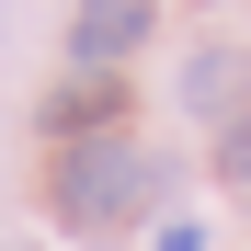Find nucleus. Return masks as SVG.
<instances>
[{
    "label": "nucleus",
    "instance_id": "obj_1",
    "mask_svg": "<svg viewBox=\"0 0 251 251\" xmlns=\"http://www.w3.org/2000/svg\"><path fill=\"white\" fill-rule=\"evenodd\" d=\"M160 183H172L160 149H137L126 126H114V137H69V149H57V217H69V228H126L137 205H160Z\"/></svg>",
    "mask_w": 251,
    "mask_h": 251
},
{
    "label": "nucleus",
    "instance_id": "obj_2",
    "mask_svg": "<svg viewBox=\"0 0 251 251\" xmlns=\"http://www.w3.org/2000/svg\"><path fill=\"white\" fill-rule=\"evenodd\" d=\"M149 23H160V0H80L69 12V57L80 69H126L149 46Z\"/></svg>",
    "mask_w": 251,
    "mask_h": 251
},
{
    "label": "nucleus",
    "instance_id": "obj_3",
    "mask_svg": "<svg viewBox=\"0 0 251 251\" xmlns=\"http://www.w3.org/2000/svg\"><path fill=\"white\" fill-rule=\"evenodd\" d=\"M114 114H126V80L114 69H80L69 92H46V137H114Z\"/></svg>",
    "mask_w": 251,
    "mask_h": 251
},
{
    "label": "nucleus",
    "instance_id": "obj_4",
    "mask_svg": "<svg viewBox=\"0 0 251 251\" xmlns=\"http://www.w3.org/2000/svg\"><path fill=\"white\" fill-rule=\"evenodd\" d=\"M183 103H194V114H240V103H251V57H228V46H205V57L183 69Z\"/></svg>",
    "mask_w": 251,
    "mask_h": 251
},
{
    "label": "nucleus",
    "instance_id": "obj_5",
    "mask_svg": "<svg viewBox=\"0 0 251 251\" xmlns=\"http://www.w3.org/2000/svg\"><path fill=\"white\" fill-rule=\"evenodd\" d=\"M217 183H240V194H251V114H240L228 137H217Z\"/></svg>",
    "mask_w": 251,
    "mask_h": 251
},
{
    "label": "nucleus",
    "instance_id": "obj_6",
    "mask_svg": "<svg viewBox=\"0 0 251 251\" xmlns=\"http://www.w3.org/2000/svg\"><path fill=\"white\" fill-rule=\"evenodd\" d=\"M160 251H205V228H183V217H172V228H160Z\"/></svg>",
    "mask_w": 251,
    "mask_h": 251
}]
</instances>
